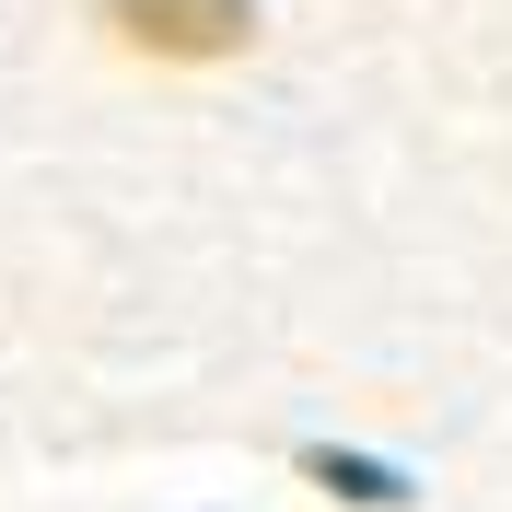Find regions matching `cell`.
Here are the masks:
<instances>
[{
	"instance_id": "cell-1",
	"label": "cell",
	"mask_w": 512,
	"mask_h": 512,
	"mask_svg": "<svg viewBox=\"0 0 512 512\" xmlns=\"http://www.w3.org/2000/svg\"><path fill=\"white\" fill-rule=\"evenodd\" d=\"M117 12L128 47H152V59H222L256 35V0H105Z\"/></svg>"
}]
</instances>
